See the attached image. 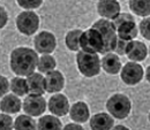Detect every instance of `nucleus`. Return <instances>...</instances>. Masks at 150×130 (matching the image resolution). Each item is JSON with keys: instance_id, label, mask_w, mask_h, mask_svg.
I'll return each mask as SVG.
<instances>
[{"instance_id": "1", "label": "nucleus", "mask_w": 150, "mask_h": 130, "mask_svg": "<svg viewBox=\"0 0 150 130\" xmlns=\"http://www.w3.org/2000/svg\"><path fill=\"white\" fill-rule=\"evenodd\" d=\"M38 65L37 53L28 47H18L11 54V68L19 76H28Z\"/></svg>"}, {"instance_id": "2", "label": "nucleus", "mask_w": 150, "mask_h": 130, "mask_svg": "<svg viewBox=\"0 0 150 130\" xmlns=\"http://www.w3.org/2000/svg\"><path fill=\"white\" fill-rule=\"evenodd\" d=\"M76 63L80 73L86 77H94L100 72V61L97 53L80 51L76 56Z\"/></svg>"}, {"instance_id": "3", "label": "nucleus", "mask_w": 150, "mask_h": 130, "mask_svg": "<svg viewBox=\"0 0 150 130\" xmlns=\"http://www.w3.org/2000/svg\"><path fill=\"white\" fill-rule=\"evenodd\" d=\"M93 28L99 31L104 40V47L102 53H109L114 51L118 40V35L113 22L109 20H99L93 25Z\"/></svg>"}, {"instance_id": "4", "label": "nucleus", "mask_w": 150, "mask_h": 130, "mask_svg": "<svg viewBox=\"0 0 150 130\" xmlns=\"http://www.w3.org/2000/svg\"><path fill=\"white\" fill-rule=\"evenodd\" d=\"M106 108L115 119H125L129 115L132 110L131 100L125 94H113L106 103Z\"/></svg>"}, {"instance_id": "5", "label": "nucleus", "mask_w": 150, "mask_h": 130, "mask_svg": "<svg viewBox=\"0 0 150 130\" xmlns=\"http://www.w3.org/2000/svg\"><path fill=\"white\" fill-rule=\"evenodd\" d=\"M80 47L84 52L89 53H102L104 47V40L98 30L94 28L82 32L80 38Z\"/></svg>"}, {"instance_id": "6", "label": "nucleus", "mask_w": 150, "mask_h": 130, "mask_svg": "<svg viewBox=\"0 0 150 130\" xmlns=\"http://www.w3.org/2000/svg\"><path fill=\"white\" fill-rule=\"evenodd\" d=\"M39 25V18L36 13L27 11L22 12L16 18V27L20 32L30 36L37 31Z\"/></svg>"}, {"instance_id": "7", "label": "nucleus", "mask_w": 150, "mask_h": 130, "mask_svg": "<svg viewBox=\"0 0 150 130\" xmlns=\"http://www.w3.org/2000/svg\"><path fill=\"white\" fill-rule=\"evenodd\" d=\"M46 110V101L42 94H29L23 100V111L30 116H39Z\"/></svg>"}, {"instance_id": "8", "label": "nucleus", "mask_w": 150, "mask_h": 130, "mask_svg": "<svg viewBox=\"0 0 150 130\" xmlns=\"http://www.w3.org/2000/svg\"><path fill=\"white\" fill-rule=\"evenodd\" d=\"M121 79L127 85H136L143 78V68L136 62H128L121 69Z\"/></svg>"}, {"instance_id": "9", "label": "nucleus", "mask_w": 150, "mask_h": 130, "mask_svg": "<svg viewBox=\"0 0 150 130\" xmlns=\"http://www.w3.org/2000/svg\"><path fill=\"white\" fill-rule=\"evenodd\" d=\"M34 44H35V48L37 52L49 54V53H52L56 48V37L51 32L42 31L35 37Z\"/></svg>"}, {"instance_id": "10", "label": "nucleus", "mask_w": 150, "mask_h": 130, "mask_svg": "<svg viewBox=\"0 0 150 130\" xmlns=\"http://www.w3.org/2000/svg\"><path fill=\"white\" fill-rule=\"evenodd\" d=\"M49 110L57 116H65L69 112V101L66 96L57 93L49 100Z\"/></svg>"}, {"instance_id": "11", "label": "nucleus", "mask_w": 150, "mask_h": 130, "mask_svg": "<svg viewBox=\"0 0 150 130\" xmlns=\"http://www.w3.org/2000/svg\"><path fill=\"white\" fill-rule=\"evenodd\" d=\"M147 54H148V48L142 41H139V40L128 41L126 56L131 61H134V62L143 61L147 58Z\"/></svg>"}, {"instance_id": "12", "label": "nucleus", "mask_w": 150, "mask_h": 130, "mask_svg": "<svg viewBox=\"0 0 150 130\" xmlns=\"http://www.w3.org/2000/svg\"><path fill=\"white\" fill-rule=\"evenodd\" d=\"M98 14L105 19H114L120 14V5L117 0H99L97 4Z\"/></svg>"}, {"instance_id": "13", "label": "nucleus", "mask_w": 150, "mask_h": 130, "mask_svg": "<svg viewBox=\"0 0 150 130\" xmlns=\"http://www.w3.org/2000/svg\"><path fill=\"white\" fill-rule=\"evenodd\" d=\"M65 84V78L58 70H51L45 76V89L50 93L59 92L62 90Z\"/></svg>"}, {"instance_id": "14", "label": "nucleus", "mask_w": 150, "mask_h": 130, "mask_svg": "<svg viewBox=\"0 0 150 130\" xmlns=\"http://www.w3.org/2000/svg\"><path fill=\"white\" fill-rule=\"evenodd\" d=\"M27 83L29 88V92L34 94H44L46 89H45V77L43 75L31 73L27 76Z\"/></svg>"}, {"instance_id": "15", "label": "nucleus", "mask_w": 150, "mask_h": 130, "mask_svg": "<svg viewBox=\"0 0 150 130\" xmlns=\"http://www.w3.org/2000/svg\"><path fill=\"white\" fill-rule=\"evenodd\" d=\"M69 115H71V119L74 120V122H77V123L86 122L89 119L88 105L83 101L75 103L69 110Z\"/></svg>"}, {"instance_id": "16", "label": "nucleus", "mask_w": 150, "mask_h": 130, "mask_svg": "<svg viewBox=\"0 0 150 130\" xmlns=\"http://www.w3.org/2000/svg\"><path fill=\"white\" fill-rule=\"evenodd\" d=\"M137 25L135 24V21H127L121 23L117 28V35L118 37L125 40H133L137 36Z\"/></svg>"}, {"instance_id": "17", "label": "nucleus", "mask_w": 150, "mask_h": 130, "mask_svg": "<svg viewBox=\"0 0 150 130\" xmlns=\"http://www.w3.org/2000/svg\"><path fill=\"white\" fill-rule=\"evenodd\" d=\"M100 66L103 69L110 75L118 74L121 69V63L119 60V56L113 54V53H108L106 56L103 58Z\"/></svg>"}, {"instance_id": "18", "label": "nucleus", "mask_w": 150, "mask_h": 130, "mask_svg": "<svg viewBox=\"0 0 150 130\" xmlns=\"http://www.w3.org/2000/svg\"><path fill=\"white\" fill-rule=\"evenodd\" d=\"M114 120L106 113H98L90 120V127L93 129H111Z\"/></svg>"}, {"instance_id": "19", "label": "nucleus", "mask_w": 150, "mask_h": 130, "mask_svg": "<svg viewBox=\"0 0 150 130\" xmlns=\"http://www.w3.org/2000/svg\"><path fill=\"white\" fill-rule=\"evenodd\" d=\"M0 108L5 113H11L15 114L20 111L21 108V101L15 94H7L2 98L0 103Z\"/></svg>"}, {"instance_id": "20", "label": "nucleus", "mask_w": 150, "mask_h": 130, "mask_svg": "<svg viewBox=\"0 0 150 130\" xmlns=\"http://www.w3.org/2000/svg\"><path fill=\"white\" fill-rule=\"evenodd\" d=\"M129 8L139 16L150 15V0H129Z\"/></svg>"}, {"instance_id": "21", "label": "nucleus", "mask_w": 150, "mask_h": 130, "mask_svg": "<svg viewBox=\"0 0 150 130\" xmlns=\"http://www.w3.org/2000/svg\"><path fill=\"white\" fill-rule=\"evenodd\" d=\"M38 128L39 129H61L62 124L60 120L53 115H45L39 119L38 121Z\"/></svg>"}, {"instance_id": "22", "label": "nucleus", "mask_w": 150, "mask_h": 130, "mask_svg": "<svg viewBox=\"0 0 150 130\" xmlns=\"http://www.w3.org/2000/svg\"><path fill=\"white\" fill-rule=\"evenodd\" d=\"M11 90L15 93L16 96H24L29 92V88H28V83L27 79L22 78V77H15L12 79L11 82Z\"/></svg>"}, {"instance_id": "23", "label": "nucleus", "mask_w": 150, "mask_h": 130, "mask_svg": "<svg viewBox=\"0 0 150 130\" xmlns=\"http://www.w3.org/2000/svg\"><path fill=\"white\" fill-rule=\"evenodd\" d=\"M82 30L76 29V30H72L66 35V46L71 50V51H77L80 48V38L82 35Z\"/></svg>"}, {"instance_id": "24", "label": "nucleus", "mask_w": 150, "mask_h": 130, "mask_svg": "<svg viewBox=\"0 0 150 130\" xmlns=\"http://www.w3.org/2000/svg\"><path fill=\"white\" fill-rule=\"evenodd\" d=\"M38 70L40 73H49L51 70H54L56 68V60L51 56H42L38 60Z\"/></svg>"}, {"instance_id": "25", "label": "nucleus", "mask_w": 150, "mask_h": 130, "mask_svg": "<svg viewBox=\"0 0 150 130\" xmlns=\"http://www.w3.org/2000/svg\"><path fill=\"white\" fill-rule=\"evenodd\" d=\"M15 129H35L36 122L30 117V115H20L14 122Z\"/></svg>"}, {"instance_id": "26", "label": "nucleus", "mask_w": 150, "mask_h": 130, "mask_svg": "<svg viewBox=\"0 0 150 130\" xmlns=\"http://www.w3.org/2000/svg\"><path fill=\"white\" fill-rule=\"evenodd\" d=\"M140 32L146 39L150 40V16L141 21V23H140Z\"/></svg>"}, {"instance_id": "27", "label": "nucleus", "mask_w": 150, "mask_h": 130, "mask_svg": "<svg viewBox=\"0 0 150 130\" xmlns=\"http://www.w3.org/2000/svg\"><path fill=\"white\" fill-rule=\"evenodd\" d=\"M21 7L25 8V9H34L37 8L42 5L43 0H16Z\"/></svg>"}, {"instance_id": "28", "label": "nucleus", "mask_w": 150, "mask_h": 130, "mask_svg": "<svg viewBox=\"0 0 150 130\" xmlns=\"http://www.w3.org/2000/svg\"><path fill=\"white\" fill-rule=\"evenodd\" d=\"M128 41L129 40H125V39H121V38L118 37V40H117V45H115V48L114 51L120 54V56H124L126 54V51H127V46H128Z\"/></svg>"}, {"instance_id": "29", "label": "nucleus", "mask_w": 150, "mask_h": 130, "mask_svg": "<svg viewBox=\"0 0 150 130\" xmlns=\"http://www.w3.org/2000/svg\"><path fill=\"white\" fill-rule=\"evenodd\" d=\"M127 21H135L134 18L132 16L131 14H127V13H124V14H119L118 16H115L114 19H113V24H114V27H115V29L121 24V23H124V22H127Z\"/></svg>"}, {"instance_id": "30", "label": "nucleus", "mask_w": 150, "mask_h": 130, "mask_svg": "<svg viewBox=\"0 0 150 130\" xmlns=\"http://www.w3.org/2000/svg\"><path fill=\"white\" fill-rule=\"evenodd\" d=\"M13 119L6 114L0 115V129H12L13 127Z\"/></svg>"}, {"instance_id": "31", "label": "nucleus", "mask_w": 150, "mask_h": 130, "mask_svg": "<svg viewBox=\"0 0 150 130\" xmlns=\"http://www.w3.org/2000/svg\"><path fill=\"white\" fill-rule=\"evenodd\" d=\"M8 89H9V83H8V79L4 76L0 75V97L5 96L6 93L8 92Z\"/></svg>"}, {"instance_id": "32", "label": "nucleus", "mask_w": 150, "mask_h": 130, "mask_svg": "<svg viewBox=\"0 0 150 130\" xmlns=\"http://www.w3.org/2000/svg\"><path fill=\"white\" fill-rule=\"evenodd\" d=\"M7 20H8V15H7V12L5 11L4 7L0 6V29L4 28L7 23Z\"/></svg>"}, {"instance_id": "33", "label": "nucleus", "mask_w": 150, "mask_h": 130, "mask_svg": "<svg viewBox=\"0 0 150 130\" xmlns=\"http://www.w3.org/2000/svg\"><path fill=\"white\" fill-rule=\"evenodd\" d=\"M65 129H82V127L80 124H77V122L75 123H71V124H67L65 127Z\"/></svg>"}, {"instance_id": "34", "label": "nucleus", "mask_w": 150, "mask_h": 130, "mask_svg": "<svg viewBox=\"0 0 150 130\" xmlns=\"http://www.w3.org/2000/svg\"><path fill=\"white\" fill-rule=\"evenodd\" d=\"M146 77H147V81L150 83V66L147 68V73H146Z\"/></svg>"}, {"instance_id": "35", "label": "nucleus", "mask_w": 150, "mask_h": 130, "mask_svg": "<svg viewBox=\"0 0 150 130\" xmlns=\"http://www.w3.org/2000/svg\"><path fill=\"white\" fill-rule=\"evenodd\" d=\"M114 129H127L126 127H124V126H115L114 127Z\"/></svg>"}, {"instance_id": "36", "label": "nucleus", "mask_w": 150, "mask_h": 130, "mask_svg": "<svg viewBox=\"0 0 150 130\" xmlns=\"http://www.w3.org/2000/svg\"><path fill=\"white\" fill-rule=\"evenodd\" d=\"M149 121H150V113H149Z\"/></svg>"}, {"instance_id": "37", "label": "nucleus", "mask_w": 150, "mask_h": 130, "mask_svg": "<svg viewBox=\"0 0 150 130\" xmlns=\"http://www.w3.org/2000/svg\"><path fill=\"white\" fill-rule=\"evenodd\" d=\"M149 53H150V47H149Z\"/></svg>"}]
</instances>
